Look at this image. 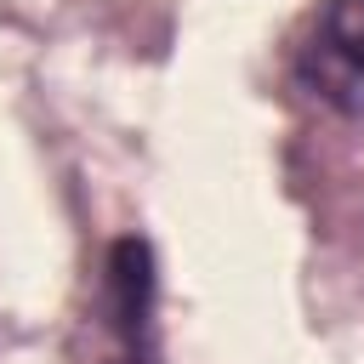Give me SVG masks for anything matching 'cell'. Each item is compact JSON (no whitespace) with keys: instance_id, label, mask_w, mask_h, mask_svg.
<instances>
[{"instance_id":"1","label":"cell","mask_w":364,"mask_h":364,"mask_svg":"<svg viewBox=\"0 0 364 364\" xmlns=\"http://www.w3.org/2000/svg\"><path fill=\"white\" fill-rule=\"evenodd\" d=\"M154 245L125 233L108 245L102 262V313H108V336H114V364H154L159 358V336H154Z\"/></svg>"},{"instance_id":"2","label":"cell","mask_w":364,"mask_h":364,"mask_svg":"<svg viewBox=\"0 0 364 364\" xmlns=\"http://www.w3.org/2000/svg\"><path fill=\"white\" fill-rule=\"evenodd\" d=\"M296 74L313 97L358 114L364 108V0H318Z\"/></svg>"}]
</instances>
